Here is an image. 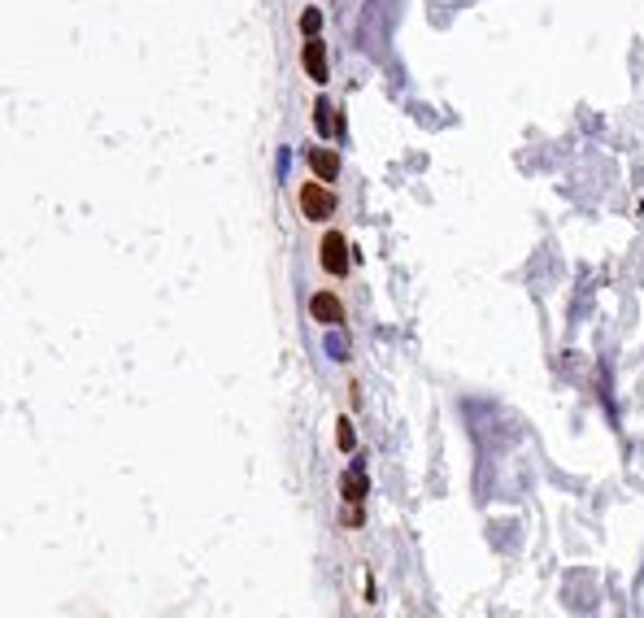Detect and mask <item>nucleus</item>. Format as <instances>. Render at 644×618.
<instances>
[{"instance_id":"obj_4","label":"nucleus","mask_w":644,"mask_h":618,"mask_svg":"<svg viewBox=\"0 0 644 618\" xmlns=\"http://www.w3.org/2000/svg\"><path fill=\"white\" fill-rule=\"evenodd\" d=\"M305 74L313 78V83H327V78H331V70H327V48H322L318 35L305 40Z\"/></svg>"},{"instance_id":"obj_1","label":"nucleus","mask_w":644,"mask_h":618,"mask_svg":"<svg viewBox=\"0 0 644 618\" xmlns=\"http://www.w3.org/2000/svg\"><path fill=\"white\" fill-rule=\"evenodd\" d=\"M301 214L309 222H327L336 214V192L327 187V183H305L301 187Z\"/></svg>"},{"instance_id":"obj_9","label":"nucleus","mask_w":644,"mask_h":618,"mask_svg":"<svg viewBox=\"0 0 644 618\" xmlns=\"http://www.w3.org/2000/svg\"><path fill=\"white\" fill-rule=\"evenodd\" d=\"M336 440H340V449H344V453L353 449V440H357V435H353V427H349V422H340V427H336Z\"/></svg>"},{"instance_id":"obj_8","label":"nucleus","mask_w":644,"mask_h":618,"mask_svg":"<svg viewBox=\"0 0 644 618\" xmlns=\"http://www.w3.org/2000/svg\"><path fill=\"white\" fill-rule=\"evenodd\" d=\"M318 26H322V13L318 9H305L301 13V31H305V35H318Z\"/></svg>"},{"instance_id":"obj_2","label":"nucleus","mask_w":644,"mask_h":618,"mask_svg":"<svg viewBox=\"0 0 644 618\" xmlns=\"http://www.w3.org/2000/svg\"><path fill=\"white\" fill-rule=\"evenodd\" d=\"M318 249H322V253H318V257H322V266L331 270V274H344V270H349V244H344V235L327 231Z\"/></svg>"},{"instance_id":"obj_10","label":"nucleus","mask_w":644,"mask_h":618,"mask_svg":"<svg viewBox=\"0 0 644 618\" xmlns=\"http://www.w3.org/2000/svg\"><path fill=\"white\" fill-rule=\"evenodd\" d=\"M344 527H349V531H353V527H361V510H357V506L344 510Z\"/></svg>"},{"instance_id":"obj_11","label":"nucleus","mask_w":644,"mask_h":618,"mask_svg":"<svg viewBox=\"0 0 644 618\" xmlns=\"http://www.w3.org/2000/svg\"><path fill=\"white\" fill-rule=\"evenodd\" d=\"M288 166H292V153L283 149V153H279V178H288Z\"/></svg>"},{"instance_id":"obj_7","label":"nucleus","mask_w":644,"mask_h":618,"mask_svg":"<svg viewBox=\"0 0 644 618\" xmlns=\"http://www.w3.org/2000/svg\"><path fill=\"white\" fill-rule=\"evenodd\" d=\"M313 126H318V135H331V126H336L331 101H318V105H313Z\"/></svg>"},{"instance_id":"obj_3","label":"nucleus","mask_w":644,"mask_h":618,"mask_svg":"<svg viewBox=\"0 0 644 618\" xmlns=\"http://www.w3.org/2000/svg\"><path fill=\"white\" fill-rule=\"evenodd\" d=\"M309 314L322 322V327H340L344 322V305L331 297V292H313V301H309Z\"/></svg>"},{"instance_id":"obj_5","label":"nucleus","mask_w":644,"mask_h":618,"mask_svg":"<svg viewBox=\"0 0 644 618\" xmlns=\"http://www.w3.org/2000/svg\"><path fill=\"white\" fill-rule=\"evenodd\" d=\"M340 487H344V501H349V506H361V501H366V470L353 466L349 475H344Z\"/></svg>"},{"instance_id":"obj_6","label":"nucleus","mask_w":644,"mask_h":618,"mask_svg":"<svg viewBox=\"0 0 644 618\" xmlns=\"http://www.w3.org/2000/svg\"><path fill=\"white\" fill-rule=\"evenodd\" d=\"M309 166H313V174H318V178H336L340 174V157L331 149H313L309 153Z\"/></svg>"}]
</instances>
